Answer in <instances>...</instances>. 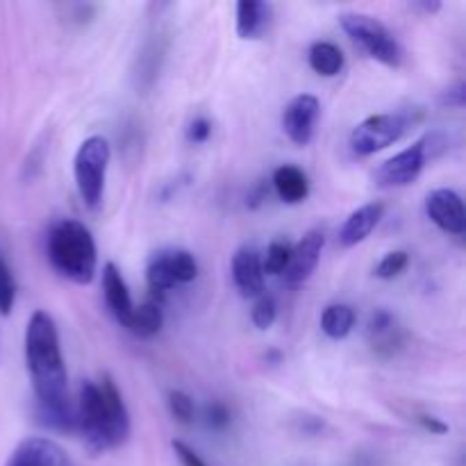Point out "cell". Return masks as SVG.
I'll use <instances>...</instances> for the list:
<instances>
[{
    "label": "cell",
    "instance_id": "6da1fadb",
    "mask_svg": "<svg viewBox=\"0 0 466 466\" xmlns=\"http://www.w3.org/2000/svg\"><path fill=\"white\" fill-rule=\"evenodd\" d=\"M25 364L36 399V419L57 432L76 431V410L68 403V376L55 319L36 309L25 328Z\"/></svg>",
    "mask_w": 466,
    "mask_h": 466
},
{
    "label": "cell",
    "instance_id": "7a4b0ae2",
    "mask_svg": "<svg viewBox=\"0 0 466 466\" xmlns=\"http://www.w3.org/2000/svg\"><path fill=\"white\" fill-rule=\"evenodd\" d=\"M76 431L91 455L118 449L130 437V412L109 373H103L98 382L85 380L80 385Z\"/></svg>",
    "mask_w": 466,
    "mask_h": 466
},
{
    "label": "cell",
    "instance_id": "3957f363",
    "mask_svg": "<svg viewBox=\"0 0 466 466\" xmlns=\"http://www.w3.org/2000/svg\"><path fill=\"white\" fill-rule=\"evenodd\" d=\"M46 253L55 271L76 285H89L98 268V250L89 228L76 218H62L46 237Z\"/></svg>",
    "mask_w": 466,
    "mask_h": 466
},
{
    "label": "cell",
    "instance_id": "277c9868",
    "mask_svg": "<svg viewBox=\"0 0 466 466\" xmlns=\"http://www.w3.org/2000/svg\"><path fill=\"white\" fill-rule=\"evenodd\" d=\"M423 118L421 109H400V112L373 114L353 127L349 137V146L358 157H371L387 146L396 144L410 127L417 126Z\"/></svg>",
    "mask_w": 466,
    "mask_h": 466
},
{
    "label": "cell",
    "instance_id": "5b68a950",
    "mask_svg": "<svg viewBox=\"0 0 466 466\" xmlns=\"http://www.w3.org/2000/svg\"><path fill=\"white\" fill-rule=\"evenodd\" d=\"M109 157H112V148H109L107 139L105 137H89V139L82 141L76 159H73L77 194L89 209H98L103 203Z\"/></svg>",
    "mask_w": 466,
    "mask_h": 466
},
{
    "label": "cell",
    "instance_id": "8992f818",
    "mask_svg": "<svg viewBox=\"0 0 466 466\" xmlns=\"http://www.w3.org/2000/svg\"><path fill=\"white\" fill-rule=\"evenodd\" d=\"M339 23L346 35L350 36V41H355L369 57L385 64V66H400L403 48L385 23L378 21L376 16L358 12L341 14Z\"/></svg>",
    "mask_w": 466,
    "mask_h": 466
},
{
    "label": "cell",
    "instance_id": "52a82bcc",
    "mask_svg": "<svg viewBox=\"0 0 466 466\" xmlns=\"http://www.w3.org/2000/svg\"><path fill=\"white\" fill-rule=\"evenodd\" d=\"M435 144V135H426L423 139L414 141L410 148L400 150L399 155L390 157L380 164L376 171V182L382 189H396V187H408L421 176L423 167L431 159V148Z\"/></svg>",
    "mask_w": 466,
    "mask_h": 466
},
{
    "label": "cell",
    "instance_id": "ba28073f",
    "mask_svg": "<svg viewBox=\"0 0 466 466\" xmlns=\"http://www.w3.org/2000/svg\"><path fill=\"white\" fill-rule=\"evenodd\" d=\"M319 116H321V103L317 96L300 94L291 98L282 112V130L289 137L291 144L308 146L317 130Z\"/></svg>",
    "mask_w": 466,
    "mask_h": 466
},
{
    "label": "cell",
    "instance_id": "9c48e42d",
    "mask_svg": "<svg viewBox=\"0 0 466 466\" xmlns=\"http://www.w3.org/2000/svg\"><path fill=\"white\" fill-rule=\"evenodd\" d=\"M323 246H326V235L321 230H309L296 246H291V258L287 264L285 282L289 287H300L312 278L317 271L319 259H321Z\"/></svg>",
    "mask_w": 466,
    "mask_h": 466
},
{
    "label": "cell",
    "instance_id": "30bf717a",
    "mask_svg": "<svg viewBox=\"0 0 466 466\" xmlns=\"http://www.w3.org/2000/svg\"><path fill=\"white\" fill-rule=\"evenodd\" d=\"M426 214L440 230L449 235H464L466 209L464 200L453 189H435L426 198Z\"/></svg>",
    "mask_w": 466,
    "mask_h": 466
},
{
    "label": "cell",
    "instance_id": "8fae6325",
    "mask_svg": "<svg viewBox=\"0 0 466 466\" xmlns=\"http://www.w3.org/2000/svg\"><path fill=\"white\" fill-rule=\"evenodd\" d=\"M232 280L244 299H258L264 294L262 258L255 248L244 246L232 258Z\"/></svg>",
    "mask_w": 466,
    "mask_h": 466
},
{
    "label": "cell",
    "instance_id": "7c38bea8",
    "mask_svg": "<svg viewBox=\"0 0 466 466\" xmlns=\"http://www.w3.org/2000/svg\"><path fill=\"white\" fill-rule=\"evenodd\" d=\"M103 294L107 309L116 319L118 326H130L132 312H135L137 305L132 303L130 289H127L126 280H123L121 271H118V267L114 262H107L103 267Z\"/></svg>",
    "mask_w": 466,
    "mask_h": 466
},
{
    "label": "cell",
    "instance_id": "4fadbf2b",
    "mask_svg": "<svg viewBox=\"0 0 466 466\" xmlns=\"http://www.w3.org/2000/svg\"><path fill=\"white\" fill-rule=\"evenodd\" d=\"M382 214H385V205L382 203H367L362 208H358L355 212L349 214V218L344 221V226L339 228V246L344 248H353V246L362 244L369 235L373 232V228L380 223Z\"/></svg>",
    "mask_w": 466,
    "mask_h": 466
},
{
    "label": "cell",
    "instance_id": "5bb4252c",
    "mask_svg": "<svg viewBox=\"0 0 466 466\" xmlns=\"http://www.w3.org/2000/svg\"><path fill=\"white\" fill-rule=\"evenodd\" d=\"M369 344L382 358H390V355L396 353L400 344H403V332H400L399 321L391 312L387 309H378V312L371 314L367 326Z\"/></svg>",
    "mask_w": 466,
    "mask_h": 466
},
{
    "label": "cell",
    "instance_id": "9a60e30c",
    "mask_svg": "<svg viewBox=\"0 0 466 466\" xmlns=\"http://www.w3.org/2000/svg\"><path fill=\"white\" fill-rule=\"evenodd\" d=\"M273 18L271 3L262 0H239L237 3V35L241 39H259L268 30Z\"/></svg>",
    "mask_w": 466,
    "mask_h": 466
},
{
    "label": "cell",
    "instance_id": "2e32d148",
    "mask_svg": "<svg viewBox=\"0 0 466 466\" xmlns=\"http://www.w3.org/2000/svg\"><path fill=\"white\" fill-rule=\"evenodd\" d=\"M14 455L25 466H76L55 441L44 440V437H30L21 441Z\"/></svg>",
    "mask_w": 466,
    "mask_h": 466
},
{
    "label": "cell",
    "instance_id": "e0dca14e",
    "mask_svg": "<svg viewBox=\"0 0 466 466\" xmlns=\"http://www.w3.org/2000/svg\"><path fill=\"white\" fill-rule=\"evenodd\" d=\"M271 185L276 194L280 196L282 203L299 205L309 196V180L305 176L303 168L294 167V164H282L273 171Z\"/></svg>",
    "mask_w": 466,
    "mask_h": 466
},
{
    "label": "cell",
    "instance_id": "ac0fdd59",
    "mask_svg": "<svg viewBox=\"0 0 466 466\" xmlns=\"http://www.w3.org/2000/svg\"><path fill=\"white\" fill-rule=\"evenodd\" d=\"M308 62L312 71L319 73V76L335 77L344 68V53L339 50V46L330 44V41H317L309 48Z\"/></svg>",
    "mask_w": 466,
    "mask_h": 466
},
{
    "label": "cell",
    "instance_id": "d6986e66",
    "mask_svg": "<svg viewBox=\"0 0 466 466\" xmlns=\"http://www.w3.org/2000/svg\"><path fill=\"white\" fill-rule=\"evenodd\" d=\"M355 328V309L346 303H332L321 314V330L330 339H344Z\"/></svg>",
    "mask_w": 466,
    "mask_h": 466
},
{
    "label": "cell",
    "instance_id": "ffe728a7",
    "mask_svg": "<svg viewBox=\"0 0 466 466\" xmlns=\"http://www.w3.org/2000/svg\"><path fill=\"white\" fill-rule=\"evenodd\" d=\"M164 326V312L157 303L148 300V303L135 308L130 319V326L126 328L127 332H132L139 339H150V337L157 335Z\"/></svg>",
    "mask_w": 466,
    "mask_h": 466
},
{
    "label": "cell",
    "instance_id": "44dd1931",
    "mask_svg": "<svg viewBox=\"0 0 466 466\" xmlns=\"http://www.w3.org/2000/svg\"><path fill=\"white\" fill-rule=\"evenodd\" d=\"M146 280H148L150 291H164L173 289L177 285L176 276H173V268H171V255L168 250H159L155 253L153 258L148 259V267H146Z\"/></svg>",
    "mask_w": 466,
    "mask_h": 466
},
{
    "label": "cell",
    "instance_id": "7402d4cb",
    "mask_svg": "<svg viewBox=\"0 0 466 466\" xmlns=\"http://www.w3.org/2000/svg\"><path fill=\"white\" fill-rule=\"evenodd\" d=\"M291 258V244L285 239H276L268 244L267 255L262 259L264 273H271V276H282L287 271V264Z\"/></svg>",
    "mask_w": 466,
    "mask_h": 466
},
{
    "label": "cell",
    "instance_id": "603a6c76",
    "mask_svg": "<svg viewBox=\"0 0 466 466\" xmlns=\"http://www.w3.org/2000/svg\"><path fill=\"white\" fill-rule=\"evenodd\" d=\"M168 255H171V268L177 285L194 282L196 276H198V262H196L194 255H191L189 250H180V248H171L168 250Z\"/></svg>",
    "mask_w": 466,
    "mask_h": 466
},
{
    "label": "cell",
    "instance_id": "cb8c5ba5",
    "mask_svg": "<svg viewBox=\"0 0 466 466\" xmlns=\"http://www.w3.org/2000/svg\"><path fill=\"white\" fill-rule=\"evenodd\" d=\"M167 405H168V412H171V417L176 419L177 423H191L196 417V405H194V399H191L189 394H185L182 390H173L168 391L167 396Z\"/></svg>",
    "mask_w": 466,
    "mask_h": 466
},
{
    "label": "cell",
    "instance_id": "d4e9b609",
    "mask_svg": "<svg viewBox=\"0 0 466 466\" xmlns=\"http://www.w3.org/2000/svg\"><path fill=\"white\" fill-rule=\"evenodd\" d=\"M276 317H278L276 299L268 294L258 296V299H255V305H253V312H250L253 326L258 328V330H268V328L276 323Z\"/></svg>",
    "mask_w": 466,
    "mask_h": 466
},
{
    "label": "cell",
    "instance_id": "484cf974",
    "mask_svg": "<svg viewBox=\"0 0 466 466\" xmlns=\"http://www.w3.org/2000/svg\"><path fill=\"white\" fill-rule=\"evenodd\" d=\"M14 303H16V280H14V273L7 262L0 258V314L7 317Z\"/></svg>",
    "mask_w": 466,
    "mask_h": 466
},
{
    "label": "cell",
    "instance_id": "4316f807",
    "mask_svg": "<svg viewBox=\"0 0 466 466\" xmlns=\"http://www.w3.org/2000/svg\"><path fill=\"white\" fill-rule=\"evenodd\" d=\"M410 264V255L405 253V250H391V253H387L385 258L380 259V264L376 267V278H380V280H394L396 276H400V273L408 268Z\"/></svg>",
    "mask_w": 466,
    "mask_h": 466
},
{
    "label": "cell",
    "instance_id": "83f0119b",
    "mask_svg": "<svg viewBox=\"0 0 466 466\" xmlns=\"http://www.w3.org/2000/svg\"><path fill=\"white\" fill-rule=\"evenodd\" d=\"M205 423H208V428H212L217 432L226 431L230 426V410L223 403H218V400H214V403H209L205 408Z\"/></svg>",
    "mask_w": 466,
    "mask_h": 466
},
{
    "label": "cell",
    "instance_id": "f1b7e54d",
    "mask_svg": "<svg viewBox=\"0 0 466 466\" xmlns=\"http://www.w3.org/2000/svg\"><path fill=\"white\" fill-rule=\"evenodd\" d=\"M212 137V121L205 116H196L187 127V139L189 144H205Z\"/></svg>",
    "mask_w": 466,
    "mask_h": 466
},
{
    "label": "cell",
    "instance_id": "f546056e",
    "mask_svg": "<svg viewBox=\"0 0 466 466\" xmlns=\"http://www.w3.org/2000/svg\"><path fill=\"white\" fill-rule=\"evenodd\" d=\"M171 446H173V451H176L177 460H180L182 466H209L198 453H196L194 449H189L185 441H173Z\"/></svg>",
    "mask_w": 466,
    "mask_h": 466
},
{
    "label": "cell",
    "instance_id": "4dcf8cb0",
    "mask_svg": "<svg viewBox=\"0 0 466 466\" xmlns=\"http://www.w3.org/2000/svg\"><path fill=\"white\" fill-rule=\"evenodd\" d=\"M440 100H441V105H449V107L462 109L464 107V100H466V91H464L462 82H458V85H455V86L446 89L444 94H441Z\"/></svg>",
    "mask_w": 466,
    "mask_h": 466
},
{
    "label": "cell",
    "instance_id": "1f68e13d",
    "mask_svg": "<svg viewBox=\"0 0 466 466\" xmlns=\"http://www.w3.org/2000/svg\"><path fill=\"white\" fill-rule=\"evenodd\" d=\"M417 421H419V426H421L423 431L431 432V435H446V432H449V426H446L441 419L431 417V414H419Z\"/></svg>",
    "mask_w": 466,
    "mask_h": 466
},
{
    "label": "cell",
    "instance_id": "d6a6232c",
    "mask_svg": "<svg viewBox=\"0 0 466 466\" xmlns=\"http://www.w3.org/2000/svg\"><path fill=\"white\" fill-rule=\"evenodd\" d=\"M410 9H417L423 14H435L441 9L440 0H417V3H410Z\"/></svg>",
    "mask_w": 466,
    "mask_h": 466
},
{
    "label": "cell",
    "instance_id": "836d02e7",
    "mask_svg": "<svg viewBox=\"0 0 466 466\" xmlns=\"http://www.w3.org/2000/svg\"><path fill=\"white\" fill-rule=\"evenodd\" d=\"M267 196H268L267 182H259V185L253 189V194L248 196V205L250 208H258L259 203H264V200H267Z\"/></svg>",
    "mask_w": 466,
    "mask_h": 466
},
{
    "label": "cell",
    "instance_id": "e575fe53",
    "mask_svg": "<svg viewBox=\"0 0 466 466\" xmlns=\"http://www.w3.org/2000/svg\"><path fill=\"white\" fill-rule=\"evenodd\" d=\"M7 466H23V462H18L16 460V455L12 453V458H9V462H7Z\"/></svg>",
    "mask_w": 466,
    "mask_h": 466
}]
</instances>
